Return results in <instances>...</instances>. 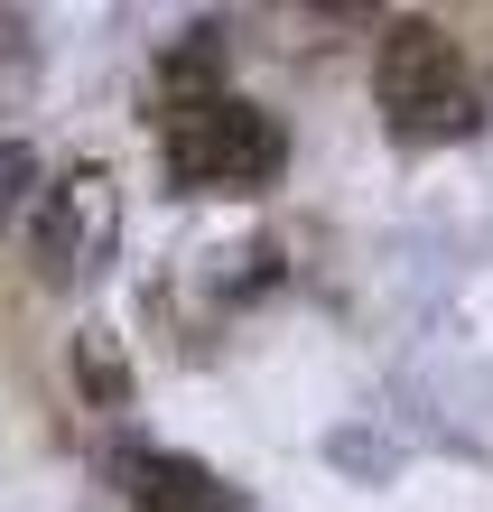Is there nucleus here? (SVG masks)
Returning <instances> with one entry per match:
<instances>
[{"instance_id":"obj_1","label":"nucleus","mask_w":493,"mask_h":512,"mask_svg":"<svg viewBox=\"0 0 493 512\" xmlns=\"http://www.w3.org/2000/svg\"><path fill=\"white\" fill-rule=\"evenodd\" d=\"M373 94H382V122L400 140H456V131H475L466 56H456V38H447L438 19H382Z\"/></svg>"},{"instance_id":"obj_7","label":"nucleus","mask_w":493,"mask_h":512,"mask_svg":"<svg viewBox=\"0 0 493 512\" xmlns=\"http://www.w3.org/2000/svg\"><path fill=\"white\" fill-rule=\"evenodd\" d=\"M75 354H84V382H94V401H121V364H112V345H103V326H94V336H84Z\"/></svg>"},{"instance_id":"obj_3","label":"nucleus","mask_w":493,"mask_h":512,"mask_svg":"<svg viewBox=\"0 0 493 512\" xmlns=\"http://www.w3.org/2000/svg\"><path fill=\"white\" fill-rule=\"evenodd\" d=\"M28 243H38L47 280H84V270H103L112 243H121V187H112V168H66L38 196V215H28Z\"/></svg>"},{"instance_id":"obj_8","label":"nucleus","mask_w":493,"mask_h":512,"mask_svg":"<svg viewBox=\"0 0 493 512\" xmlns=\"http://www.w3.org/2000/svg\"><path fill=\"white\" fill-rule=\"evenodd\" d=\"M205 512H242V503H205Z\"/></svg>"},{"instance_id":"obj_5","label":"nucleus","mask_w":493,"mask_h":512,"mask_svg":"<svg viewBox=\"0 0 493 512\" xmlns=\"http://www.w3.org/2000/svg\"><path fill=\"white\" fill-rule=\"evenodd\" d=\"M38 149H28V140H0V233H10V224H28V215H38Z\"/></svg>"},{"instance_id":"obj_2","label":"nucleus","mask_w":493,"mask_h":512,"mask_svg":"<svg viewBox=\"0 0 493 512\" xmlns=\"http://www.w3.org/2000/svg\"><path fill=\"white\" fill-rule=\"evenodd\" d=\"M159 140H168V177L187 196H261L270 177L289 168L280 122H270L261 103H242V94H214V103L168 112Z\"/></svg>"},{"instance_id":"obj_6","label":"nucleus","mask_w":493,"mask_h":512,"mask_svg":"<svg viewBox=\"0 0 493 512\" xmlns=\"http://www.w3.org/2000/svg\"><path fill=\"white\" fill-rule=\"evenodd\" d=\"M28 75H38V47H28V19H19V10H0V103H19V94H28Z\"/></svg>"},{"instance_id":"obj_4","label":"nucleus","mask_w":493,"mask_h":512,"mask_svg":"<svg viewBox=\"0 0 493 512\" xmlns=\"http://www.w3.org/2000/svg\"><path fill=\"white\" fill-rule=\"evenodd\" d=\"M214 94H224V28H187L159 56V103L187 112V103H214Z\"/></svg>"}]
</instances>
